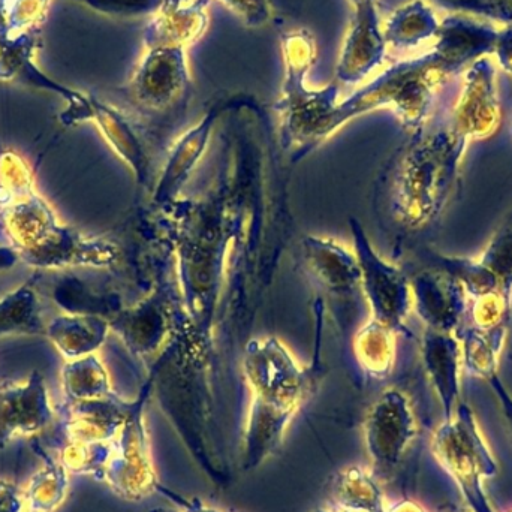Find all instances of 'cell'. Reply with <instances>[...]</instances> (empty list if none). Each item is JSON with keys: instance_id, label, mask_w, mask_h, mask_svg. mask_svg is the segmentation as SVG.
<instances>
[{"instance_id": "obj_26", "label": "cell", "mask_w": 512, "mask_h": 512, "mask_svg": "<svg viewBox=\"0 0 512 512\" xmlns=\"http://www.w3.org/2000/svg\"><path fill=\"white\" fill-rule=\"evenodd\" d=\"M331 499L339 512H385L387 508L376 481L358 466L340 472Z\"/></svg>"}, {"instance_id": "obj_13", "label": "cell", "mask_w": 512, "mask_h": 512, "mask_svg": "<svg viewBox=\"0 0 512 512\" xmlns=\"http://www.w3.org/2000/svg\"><path fill=\"white\" fill-rule=\"evenodd\" d=\"M56 418L44 376L32 372L26 381L0 382V451L14 439L39 435Z\"/></svg>"}, {"instance_id": "obj_14", "label": "cell", "mask_w": 512, "mask_h": 512, "mask_svg": "<svg viewBox=\"0 0 512 512\" xmlns=\"http://www.w3.org/2000/svg\"><path fill=\"white\" fill-rule=\"evenodd\" d=\"M412 306L429 330L457 334L468 316V297L457 277L442 268L420 271L411 279Z\"/></svg>"}, {"instance_id": "obj_41", "label": "cell", "mask_w": 512, "mask_h": 512, "mask_svg": "<svg viewBox=\"0 0 512 512\" xmlns=\"http://www.w3.org/2000/svg\"><path fill=\"white\" fill-rule=\"evenodd\" d=\"M316 512H339V511H325V510H321V511H316Z\"/></svg>"}, {"instance_id": "obj_6", "label": "cell", "mask_w": 512, "mask_h": 512, "mask_svg": "<svg viewBox=\"0 0 512 512\" xmlns=\"http://www.w3.org/2000/svg\"><path fill=\"white\" fill-rule=\"evenodd\" d=\"M252 391L249 411L291 420L312 387V375L277 339H255L243 361Z\"/></svg>"}, {"instance_id": "obj_36", "label": "cell", "mask_w": 512, "mask_h": 512, "mask_svg": "<svg viewBox=\"0 0 512 512\" xmlns=\"http://www.w3.org/2000/svg\"><path fill=\"white\" fill-rule=\"evenodd\" d=\"M487 382H489L490 387H492L493 393L498 397L505 420H507L508 426H510L512 430V394L508 391V388L505 387L499 375L493 376V378L489 379Z\"/></svg>"}, {"instance_id": "obj_43", "label": "cell", "mask_w": 512, "mask_h": 512, "mask_svg": "<svg viewBox=\"0 0 512 512\" xmlns=\"http://www.w3.org/2000/svg\"><path fill=\"white\" fill-rule=\"evenodd\" d=\"M507 512H512V508H511V510H508Z\"/></svg>"}, {"instance_id": "obj_30", "label": "cell", "mask_w": 512, "mask_h": 512, "mask_svg": "<svg viewBox=\"0 0 512 512\" xmlns=\"http://www.w3.org/2000/svg\"><path fill=\"white\" fill-rule=\"evenodd\" d=\"M98 14L113 18H140L153 15L162 0H71Z\"/></svg>"}, {"instance_id": "obj_44", "label": "cell", "mask_w": 512, "mask_h": 512, "mask_svg": "<svg viewBox=\"0 0 512 512\" xmlns=\"http://www.w3.org/2000/svg\"><path fill=\"white\" fill-rule=\"evenodd\" d=\"M26 512H32V511H26Z\"/></svg>"}, {"instance_id": "obj_9", "label": "cell", "mask_w": 512, "mask_h": 512, "mask_svg": "<svg viewBox=\"0 0 512 512\" xmlns=\"http://www.w3.org/2000/svg\"><path fill=\"white\" fill-rule=\"evenodd\" d=\"M144 399L146 391L137 399L119 435L111 442V456L101 478L120 498L131 502L141 501L158 489L144 423Z\"/></svg>"}, {"instance_id": "obj_7", "label": "cell", "mask_w": 512, "mask_h": 512, "mask_svg": "<svg viewBox=\"0 0 512 512\" xmlns=\"http://www.w3.org/2000/svg\"><path fill=\"white\" fill-rule=\"evenodd\" d=\"M192 90L185 48H152L138 62L126 95L140 113L168 119L186 110Z\"/></svg>"}, {"instance_id": "obj_37", "label": "cell", "mask_w": 512, "mask_h": 512, "mask_svg": "<svg viewBox=\"0 0 512 512\" xmlns=\"http://www.w3.org/2000/svg\"><path fill=\"white\" fill-rule=\"evenodd\" d=\"M18 261H20V258H18L17 251L11 245L0 246V271L9 270Z\"/></svg>"}, {"instance_id": "obj_27", "label": "cell", "mask_w": 512, "mask_h": 512, "mask_svg": "<svg viewBox=\"0 0 512 512\" xmlns=\"http://www.w3.org/2000/svg\"><path fill=\"white\" fill-rule=\"evenodd\" d=\"M12 334L45 336L38 295L30 283L18 286L0 298V337Z\"/></svg>"}, {"instance_id": "obj_33", "label": "cell", "mask_w": 512, "mask_h": 512, "mask_svg": "<svg viewBox=\"0 0 512 512\" xmlns=\"http://www.w3.org/2000/svg\"><path fill=\"white\" fill-rule=\"evenodd\" d=\"M475 17L512 26V0H480Z\"/></svg>"}, {"instance_id": "obj_1", "label": "cell", "mask_w": 512, "mask_h": 512, "mask_svg": "<svg viewBox=\"0 0 512 512\" xmlns=\"http://www.w3.org/2000/svg\"><path fill=\"white\" fill-rule=\"evenodd\" d=\"M433 262L457 277L468 297V316L457 333L463 372L489 381L498 375L512 324V210L480 255H435Z\"/></svg>"}, {"instance_id": "obj_38", "label": "cell", "mask_w": 512, "mask_h": 512, "mask_svg": "<svg viewBox=\"0 0 512 512\" xmlns=\"http://www.w3.org/2000/svg\"><path fill=\"white\" fill-rule=\"evenodd\" d=\"M385 512H427L421 507L420 504H417L415 501H409V499H405V501L396 502V504L390 505V507L385 508Z\"/></svg>"}, {"instance_id": "obj_4", "label": "cell", "mask_w": 512, "mask_h": 512, "mask_svg": "<svg viewBox=\"0 0 512 512\" xmlns=\"http://www.w3.org/2000/svg\"><path fill=\"white\" fill-rule=\"evenodd\" d=\"M282 98L276 104L283 117V138L291 144H315L330 137V122L339 98V84L322 89L307 87L306 78L316 62V42L306 29L283 33Z\"/></svg>"}, {"instance_id": "obj_40", "label": "cell", "mask_w": 512, "mask_h": 512, "mask_svg": "<svg viewBox=\"0 0 512 512\" xmlns=\"http://www.w3.org/2000/svg\"><path fill=\"white\" fill-rule=\"evenodd\" d=\"M153 512H219L213 510V508L204 507L200 501L186 502L185 508L182 511H170V510H156Z\"/></svg>"}, {"instance_id": "obj_5", "label": "cell", "mask_w": 512, "mask_h": 512, "mask_svg": "<svg viewBox=\"0 0 512 512\" xmlns=\"http://www.w3.org/2000/svg\"><path fill=\"white\" fill-rule=\"evenodd\" d=\"M430 445L433 456L456 481L469 510L495 512L483 483L498 475L499 466L468 403H459L453 417L435 430Z\"/></svg>"}, {"instance_id": "obj_34", "label": "cell", "mask_w": 512, "mask_h": 512, "mask_svg": "<svg viewBox=\"0 0 512 512\" xmlns=\"http://www.w3.org/2000/svg\"><path fill=\"white\" fill-rule=\"evenodd\" d=\"M0 512H26L23 493L9 481H0Z\"/></svg>"}, {"instance_id": "obj_25", "label": "cell", "mask_w": 512, "mask_h": 512, "mask_svg": "<svg viewBox=\"0 0 512 512\" xmlns=\"http://www.w3.org/2000/svg\"><path fill=\"white\" fill-rule=\"evenodd\" d=\"M62 385L68 403L104 399L114 394L107 370L95 354L68 361L62 370Z\"/></svg>"}, {"instance_id": "obj_22", "label": "cell", "mask_w": 512, "mask_h": 512, "mask_svg": "<svg viewBox=\"0 0 512 512\" xmlns=\"http://www.w3.org/2000/svg\"><path fill=\"white\" fill-rule=\"evenodd\" d=\"M90 99H92L93 110L90 122L96 123L107 143L113 147L114 152L123 161L128 162L129 167L143 182L147 174V156L137 129L134 128L131 120L113 105L105 104L96 96H90Z\"/></svg>"}, {"instance_id": "obj_42", "label": "cell", "mask_w": 512, "mask_h": 512, "mask_svg": "<svg viewBox=\"0 0 512 512\" xmlns=\"http://www.w3.org/2000/svg\"><path fill=\"white\" fill-rule=\"evenodd\" d=\"M3 39L5 38H2V36H0V45H2Z\"/></svg>"}, {"instance_id": "obj_3", "label": "cell", "mask_w": 512, "mask_h": 512, "mask_svg": "<svg viewBox=\"0 0 512 512\" xmlns=\"http://www.w3.org/2000/svg\"><path fill=\"white\" fill-rule=\"evenodd\" d=\"M469 146L438 110L415 132L388 173V210L400 227L420 231L438 221L453 197Z\"/></svg>"}, {"instance_id": "obj_10", "label": "cell", "mask_w": 512, "mask_h": 512, "mask_svg": "<svg viewBox=\"0 0 512 512\" xmlns=\"http://www.w3.org/2000/svg\"><path fill=\"white\" fill-rule=\"evenodd\" d=\"M351 227L360 265V285L369 301L372 319L391 330H402L412 309L411 280L375 252L357 222L351 221Z\"/></svg>"}, {"instance_id": "obj_15", "label": "cell", "mask_w": 512, "mask_h": 512, "mask_svg": "<svg viewBox=\"0 0 512 512\" xmlns=\"http://www.w3.org/2000/svg\"><path fill=\"white\" fill-rule=\"evenodd\" d=\"M354 6V20L343 42L336 66L337 80L360 83L384 62L387 42L382 33L378 0H349Z\"/></svg>"}, {"instance_id": "obj_21", "label": "cell", "mask_w": 512, "mask_h": 512, "mask_svg": "<svg viewBox=\"0 0 512 512\" xmlns=\"http://www.w3.org/2000/svg\"><path fill=\"white\" fill-rule=\"evenodd\" d=\"M110 328V321L98 315L57 316L45 327V337L66 360L71 361L95 354L105 342Z\"/></svg>"}, {"instance_id": "obj_24", "label": "cell", "mask_w": 512, "mask_h": 512, "mask_svg": "<svg viewBox=\"0 0 512 512\" xmlns=\"http://www.w3.org/2000/svg\"><path fill=\"white\" fill-rule=\"evenodd\" d=\"M36 453L44 460V465L30 478L23 493L26 511L54 512L68 495L69 472L59 459L48 456L42 448L36 447Z\"/></svg>"}, {"instance_id": "obj_19", "label": "cell", "mask_w": 512, "mask_h": 512, "mask_svg": "<svg viewBox=\"0 0 512 512\" xmlns=\"http://www.w3.org/2000/svg\"><path fill=\"white\" fill-rule=\"evenodd\" d=\"M243 99H245L243 96L219 98L218 101L213 102L203 120L177 141L176 146L171 150L170 159L165 165L164 174L159 180L158 188H156V200H167L182 188L183 182L188 179L198 159L206 150L216 120L219 119L222 113L230 110L234 105L240 104Z\"/></svg>"}, {"instance_id": "obj_23", "label": "cell", "mask_w": 512, "mask_h": 512, "mask_svg": "<svg viewBox=\"0 0 512 512\" xmlns=\"http://www.w3.org/2000/svg\"><path fill=\"white\" fill-rule=\"evenodd\" d=\"M441 21L426 0H411L397 8L382 27L385 42L396 50L420 47L435 39Z\"/></svg>"}, {"instance_id": "obj_29", "label": "cell", "mask_w": 512, "mask_h": 512, "mask_svg": "<svg viewBox=\"0 0 512 512\" xmlns=\"http://www.w3.org/2000/svg\"><path fill=\"white\" fill-rule=\"evenodd\" d=\"M111 442H63L57 445V459L69 474L93 475L101 480L111 456Z\"/></svg>"}, {"instance_id": "obj_28", "label": "cell", "mask_w": 512, "mask_h": 512, "mask_svg": "<svg viewBox=\"0 0 512 512\" xmlns=\"http://www.w3.org/2000/svg\"><path fill=\"white\" fill-rule=\"evenodd\" d=\"M397 331L376 321H370L358 334L355 342L358 361L369 375L385 378L396 361Z\"/></svg>"}, {"instance_id": "obj_35", "label": "cell", "mask_w": 512, "mask_h": 512, "mask_svg": "<svg viewBox=\"0 0 512 512\" xmlns=\"http://www.w3.org/2000/svg\"><path fill=\"white\" fill-rule=\"evenodd\" d=\"M504 71L512 78V26H502L496 39L495 53Z\"/></svg>"}, {"instance_id": "obj_11", "label": "cell", "mask_w": 512, "mask_h": 512, "mask_svg": "<svg viewBox=\"0 0 512 512\" xmlns=\"http://www.w3.org/2000/svg\"><path fill=\"white\" fill-rule=\"evenodd\" d=\"M415 436L417 420L408 396L397 388H388L373 403L364 421V445L376 471L390 475Z\"/></svg>"}, {"instance_id": "obj_20", "label": "cell", "mask_w": 512, "mask_h": 512, "mask_svg": "<svg viewBox=\"0 0 512 512\" xmlns=\"http://www.w3.org/2000/svg\"><path fill=\"white\" fill-rule=\"evenodd\" d=\"M304 251L310 271L328 291L345 295L360 285L357 255L345 246L330 239L307 237Z\"/></svg>"}, {"instance_id": "obj_17", "label": "cell", "mask_w": 512, "mask_h": 512, "mask_svg": "<svg viewBox=\"0 0 512 512\" xmlns=\"http://www.w3.org/2000/svg\"><path fill=\"white\" fill-rule=\"evenodd\" d=\"M210 0H162L143 33L146 50L188 48L200 41L209 27Z\"/></svg>"}, {"instance_id": "obj_18", "label": "cell", "mask_w": 512, "mask_h": 512, "mask_svg": "<svg viewBox=\"0 0 512 512\" xmlns=\"http://www.w3.org/2000/svg\"><path fill=\"white\" fill-rule=\"evenodd\" d=\"M421 357L433 390L441 402L444 420H448L453 417L457 406L462 402V343L457 334L441 333L426 328L421 342Z\"/></svg>"}, {"instance_id": "obj_32", "label": "cell", "mask_w": 512, "mask_h": 512, "mask_svg": "<svg viewBox=\"0 0 512 512\" xmlns=\"http://www.w3.org/2000/svg\"><path fill=\"white\" fill-rule=\"evenodd\" d=\"M248 27H262L276 14L279 0H221Z\"/></svg>"}, {"instance_id": "obj_12", "label": "cell", "mask_w": 512, "mask_h": 512, "mask_svg": "<svg viewBox=\"0 0 512 512\" xmlns=\"http://www.w3.org/2000/svg\"><path fill=\"white\" fill-rule=\"evenodd\" d=\"M38 29L24 30L3 39L0 45V81L3 83L24 84L35 89L47 90L56 93L65 99L66 110L63 111L60 120L66 126L92 120V99L84 93L77 92L71 87L57 83L53 78L41 71L36 65L35 57L38 50Z\"/></svg>"}, {"instance_id": "obj_16", "label": "cell", "mask_w": 512, "mask_h": 512, "mask_svg": "<svg viewBox=\"0 0 512 512\" xmlns=\"http://www.w3.org/2000/svg\"><path fill=\"white\" fill-rule=\"evenodd\" d=\"M135 402H123L116 394L104 399L66 402L59 426L60 439L63 442H111L119 435Z\"/></svg>"}, {"instance_id": "obj_2", "label": "cell", "mask_w": 512, "mask_h": 512, "mask_svg": "<svg viewBox=\"0 0 512 512\" xmlns=\"http://www.w3.org/2000/svg\"><path fill=\"white\" fill-rule=\"evenodd\" d=\"M0 222L18 258L32 267H104L119 258L114 243L86 239L60 224L36 192L29 165L14 152L0 156Z\"/></svg>"}, {"instance_id": "obj_45", "label": "cell", "mask_w": 512, "mask_h": 512, "mask_svg": "<svg viewBox=\"0 0 512 512\" xmlns=\"http://www.w3.org/2000/svg\"><path fill=\"white\" fill-rule=\"evenodd\" d=\"M511 134H512V128H511Z\"/></svg>"}, {"instance_id": "obj_39", "label": "cell", "mask_w": 512, "mask_h": 512, "mask_svg": "<svg viewBox=\"0 0 512 512\" xmlns=\"http://www.w3.org/2000/svg\"><path fill=\"white\" fill-rule=\"evenodd\" d=\"M11 0H0V36L8 38V14Z\"/></svg>"}, {"instance_id": "obj_31", "label": "cell", "mask_w": 512, "mask_h": 512, "mask_svg": "<svg viewBox=\"0 0 512 512\" xmlns=\"http://www.w3.org/2000/svg\"><path fill=\"white\" fill-rule=\"evenodd\" d=\"M51 0H12L8 14L9 36L38 29L50 8Z\"/></svg>"}, {"instance_id": "obj_8", "label": "cell", "mask_w": 512, "mask_h": 512, "mask_svg": "<svg viewBox=\"0 0 512 512\" xmlns=\"http://www.w3.org/2000/svg\"><path fill=\"white\" fill-rule=\"evenodd\" d=\"M453 99L438 111L457 135L469 144L492 138L502 125V107L496 86V68L489 57L463 72Z\"/></svg>"}]
</instances>
